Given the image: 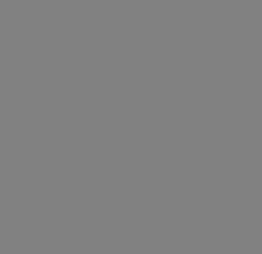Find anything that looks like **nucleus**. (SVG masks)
<instances>
[]
</instances>
